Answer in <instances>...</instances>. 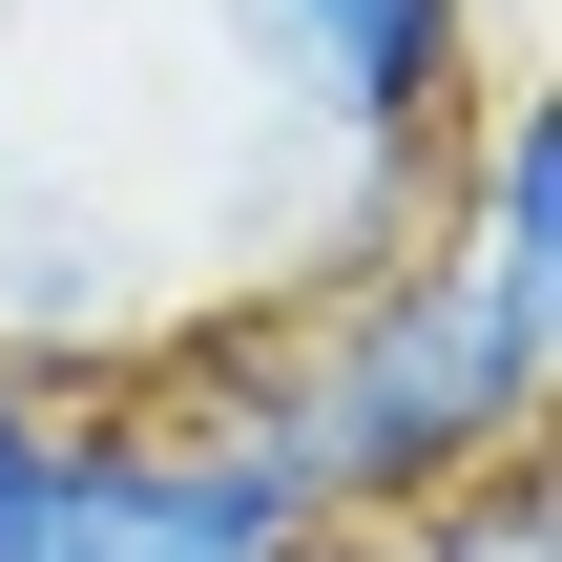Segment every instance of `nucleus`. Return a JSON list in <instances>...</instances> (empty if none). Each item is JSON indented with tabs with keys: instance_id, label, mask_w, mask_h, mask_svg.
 <instances>
[{
	"instance_id": "20e7f679",
	"label": "nucleus",
	"mask_w": 562,
	"mask_h": 562,
	"mask_svg": "<svg viewBox=\"0 0 562 562\" xmlns=\"http://www.w3.org/2000/svg\"><path fill=\"white\" fill-rule=\"evenodd\" d=\"M271 562H417V542H355V521H313V542H271Z\"/></svg>"
},
{
	"instance_id": "f03ea898",
	"label": "nucleus",
	"mask_w": 562,
	"mask_h": 562,
	"mask_svg": "<svg viewBox=\"0 0 562 562\" xmlns=\"http://www.w3.org/2000/svg\"><path fill=\"white\" fill-rule=\"evenodd\" d=\"M0 562H271V521L167 417H63V459H42V501H21Z\"/></svg>"
},
{
	"instance_id": "7ed1b4c3",
	"label": "nucleus",
	"mask_w": 562,
	"mask_h": 562,
	"mask_svg": "<svg viewBox=\"0 0 562 562\" xmlns=\"http://www.w3.org/2000/svg\"><path fill=\"white\" fill-rule=\"evenodd\" d=\"M42 459H63V396H21V375H0V542H21V501H42Z\"/></svg>"
},
{
	"instance_id": "39448f33",
	"label": "nucleus",
	"mask_w": 562,
	"mask_h": 562,
	"mask_svg": "<svg viewBox=\"0 0 562 562\" xmlns=\"http://www.w3.org/2000/svg\"><path fill=\"white\" fill-rule=\"evenodd\" d=\"M459 21H480V42H501V21H521V0H459Z\"/></svg>"
},
{
	"instance_id": "f257e3e1",
	"label": "nucleus",
	"mask_w": 562,
	"mask_h": 562,
	"mask_svg": "<svg viewBox=\"0 0 562 562\" xmlns=\"http://www.w3.org/2000/svg\"><path fill=\"white\" fill-rule=\"evenodd\" d=\"M250 355H271V396H292V438H313V501H334L355 542H417V521H459L480 480H542L562 313L480 292L438 229H417L396 271H355L334 313L250 334Z\"/></svg>"
}]
</instances>
